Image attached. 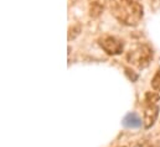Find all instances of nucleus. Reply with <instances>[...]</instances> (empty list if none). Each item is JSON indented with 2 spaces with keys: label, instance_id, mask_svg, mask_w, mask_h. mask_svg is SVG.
Listing matches in <instances>:
<instances>
[{
  "label": "nucleus",
  "instance_id": "obj_5",
  "mask_svg": "<svg viewBox=\"0 0 160 147\" xmlns=\"http://www.w3.org/2000/svg\"><path fill=\"white\" fill-rule=\"evenodd\" d=\"M103 12V4L101 0H89L88 4V14L92 19H97Z\"/></svg>",
  "mask_w": 160,
  "mask_h": 147
},
{
  "label": "nucleus",
  "instance_id": "obj_2",
  "mask_svg": "<svg viewBox=\"0 0 160 147\" xmlns=\"http://www.w3.org/2000/svg\"><path fill=\"white\" fill-rule=\"evenodd\" d=\"M98 45L109 56L120 55L124 48V42L120 38L113 36V35H108V34H104L98 38Z\"/></svg>",
  "mask_w": 160,
  "mask_h": 147
},
{
  "label": "nucleus",
  "instance_id": "obj_6",
  "mask_svg": "<svg viewBox=\"0 0 160 147\" xmlns=\"http://www.w3.org/2000/svg\"><path fill=\"white\" fill-rule=\"evenodd\" d=\"M159 100L160 97L157 92H147L144 97V105H158Z\"/></svg>",
  "mask_w": 160,
  "mask_h": 147
},
{
  "label": "nucleus",
  "instance_id": "obj_9",
  "mask_svg": "<svg viewBox=\"0 0 160 147\" xmlns=\"http://www.w3.org/2000/svg\"><path fill=\"white\" fill-rule=\"evenodd\" d=\"M125 74L128 75V78H129L132 82H135V80L138 79V74L134 73L133 71H130L129 68H125Z\"/></svg>",
  "mask_w": 160,
  "mask_h": 147
},
{
  "label": "nucleus",
  "instance_id": "obj_1",
  "mask_svg": "<svg viewBox=\"0 0 160 147\" xmlns=\"http://www.w3.org/2000/svg\"><path fill=\"white\" fill-rule=\"evenodd\" d=\"M153 56L154 53H153L152 47L144 43V45H138L135 48L130 50L127 53V59L129 63L135 64L139 69H144L150 64Z\"/></svg>",
  "mask_w": 160,
  "mask_h": 147
},
{
  "label": "nucleus",
  "instance_id": "obj_3",
  "mask_svg": "<svg viewBox=\"0 0 160 147\" xmlns=\"http://www.w3.org/2000/svg\"><path fill=\"white\" fill-rule=\"evenodd\" d=\"M109 7H111V11L112 14L119 20L120 22L125 24V25H137L138 22L135 21V19L129 14V11L120 4V1H116V0H112L109 2Z\"/></svg>",
  "mask_w": 160,
  "mask_h": 147
},
{
  "label": "nucleus",
  "instance_id": "obj_7",
  "mask_svg": "<svg viewBox=\"0 0 160 147\" xmlns=\"http://www.w3.org/2000/svg\"><path fill=\"white\" fill-rule=\"evenodd\" d=\"M82 32V25L81 24H75L73 26H71L70 29H68V41H71V40H75L77 36H80V34Z\"/></svg>",
  "mask_w": 160,
  "mask_h": 147
},
{
  "label": "nucleus",
  "instance_id": "obj_10",
  "mask_svg": "<svg viewBox=\"0 0 160 147\" xmlns=\"http://www.w3.org/2000/svg\"><path fill=\"white\" fill-rule=\"evenodd\" d=\"M123 147H124V146H123Z\"/></svg>",
  "mask_w": 160,
  "mask_h": 147
},
{
  "label": "nucleus",
  "instance_id": "obj_8",
  "mask_svg": "<svg viewBox=\"0 0 160 147\" xmlns=\"http://www.w3.org/2000/svg\"><path fill=\"white\" fill-rule=\"evenodd\" d=\"M152 88L155 92H160V68L157 71V73L154 74V77L152 79Z\"/></svg>",
  "mask_w": 160,
  "mask_h": 147
},
{
  "label": "nucleus",
  "instance_id": "obj_4",
  "mask_svg": "<svg viewBox=\"0 0 160 147\" xmlns=\"http://www.w3.org/2000/svg\"><path fill=\"white\" fill-rule=\"evenodd\" d=\"M159 115V107L158 105H145L144 108V116H143V121H144V127L145 129H150Z\"/></svg>",
  "mask_w": 160,
  "mask_h": 147
}]
</instances>
